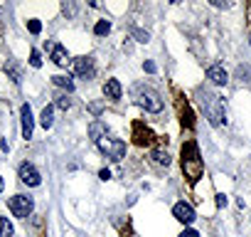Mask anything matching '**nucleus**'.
<instances>
[{
	"mask_svg": "<svg viewBox=\"0 0 251 237\" xmlns=\"http://www.w3.org/2000/svg\"><path fill=\"white\" fill-rule=\"evenodd\" d=\"M133 96H136V104H138V106H143V109H146V111H151V114H158V111L163 109V99H160L155 91L146 89V87H136Z\"/></svg>",
	"mask_w": 251,
	"mask_h": 237,
	"instance_id": "3",
	"label": "nucleus"
},
{
	"mask_svg": "<svg viewBox=\"0 0 251 237\" xmlns=\"http://www.w3.org/2000/svg\"><path fill=\"white\" fill-rule=\"evenodd\" d=\"M151 158H153L155 166H170V156H168V151H163V148H153V151H151Z\"/></svg>",
	"mask_w": 251,
	"mask_h": 237,
	"instance_id": "14",
	"label": "nucleus"
},
{
	"mask_svg": "<svg viewBox=\"0 0 251 237\" xmlns=\"http://www.w3.org/2000/svg\"><path fill=\"white\" fill-rule=\"evenodd\" d=\"M143 69H146L148 74H155V69H158V67H155V62H146V64H143Z\"/></svg>",
	"mask_w": 251,
	"mask_h": 237,
	"instance_id": "26",
	"label": "nucleus"
},
{
	"mask_svg": "<svg viewBox=\"0 0 251 237\" xmlns=\"http://www.w3.org/2000/svg\"><path fill=\"white\" fill-rule=\"evenodd\" d=\"M5 188V180H3V176H0V190H3Z\"/></svg>",
	"mask_w": 251,
	"mask_h": 237,
	"instance_id": "29",
	"label": "nucleus"
},
{
	"mask_svg": "<svg viewBox=\"0 0 251 237\" xmlns=\"http://www.w3.org/2000/svg\"><path fill=\"white\" fill-rule=\"evenodd\" d=\"M40 124H42V129H52V124H54V106H45L42 109Z\"/></svg>",
	"mask_w": 251,
	"mask_h": 237,
	"instance_id": "13",
	"label": "nucleus"
},
{
	"mask_svg": "<svg viewBox=\"0 0 251 237\" xmlns=\"http://www.w3.org/2000/svg\"><path fill=\"white\" fill-rule=\"evenodd\" d=\"M207 79H209L212 84H217V87H224V84L229 82V74H226V69H224V67L214 64V67H209V69H207Z\"/></svg>",
	"mask_w": 251,
	"mask_h": 237,
	"instance_id": "10",
	"label": "nucleus"
},
{
	"mask_svg": "<svg viewBox=\"0 0 251 237\" xmlns=\"http://www.w3.org/2000/svg\"><path fill=\"white\" fill-rule=\"evenodd\" d=\"M8 207H10V212L15 217H27L32 212V207H35V200L30 195H13L8 200Z\"/></svg>",
	"mask_w": 251,
	"mask_h": 237,
	"instance_id": "5",
	"label": "nucleus"
},
{
	"mask_svg": "<svg viewBox=\"0 0 251 237\" xmlns=\"http://www.w3.org/2000/svg\"><path fill=\"white\" fill-rule=\"evenodd\" d=\"M173 215L180 220V222H185V225H192L195 222V207L190 205V203H175V207H173Z\"/></svg>",
	"mask_w": 251,
	"mask_h": 237,
	"instance_id": "8",
	"label": "nucleus"
},
{
	"mask_svg": "<svg viewBox=\"0 0 251 237\" xmlns=\"http://www.w3.org/2000/svg\"><path fill=\"white\" fill-rule=\"evenodd\" d=\"M217 205H219V207H224V205H226V195H222V193H219V195H217Z\"/></svg>",
	"mask_w": 251,
	"mask_h": 237,
	"instance_id": "28",
	"label": "nucleus"
},
{
	"mask_svg": "<svg viewBox=\"0 0 251 237\" xmlns=\"http://www.w3.org/2000/svg\"><path fill=\"white\" fill-rule=\"evenodd\" d=\"M249 45H251V37H249Z\"/></svg>",
	"mask_w": 251,
	"mask_h": 237,
	"instance_id": "30",
	"label": "nucleus"
},
{
	"mask_svg": "<svg viewBox=\"0 0 251 237\" xmlns=\"http://www.w3.org/2000/svg\"><path fill=\"white\" fill-rule=\"evenodd\" d=\"M96 146H99V151H101L106 158H111V161H121V158L126 156V144H123L121 139L101 136V139L96 141Z\"/></svg>",
	"mask_w": 251,
	"mask_h": 237,
	"instance_id": "4",
	"label": "nucleus"
},
{
	"mask_svg": "<svg viewBox=\"0 0 251 237\" xmlns=\"http://www.w3.org/2000/svg\"><path fill=\"white\" fill-rule=\"evenodd\" d=\"M180 237H200V232H197V230H192V227H187V230H182V232H180Z\"/></svg>",
	"mask_w": 251,
	"mask_h": 237,
	"instance_id": "25",
	"label": "nucleus"
},
{
	"mask_svg": "<svg viewBox=\"0 0 251 237\" xmlns=\"http://www.w3.org/2000/svg\"><path fill=\"white\" fill-rule=\"evenodd\" d=\"M27 28H30V32H32V35H40V32H42V23H40V20H30V23H27Z\"/></svg>",
	"mask_w": 251,
	"mask_h": 237,
	"instance_id": "22",
	"label": "nucleus"
},
{
	"mask_svg": "<svg viewBox=\"0 0 251 237\" xmlns=\"http://www.w3.org/2000/svg\"><path fill=\"white\" fill-rule=\"evenodd\" d=\"M52 84H54V87H62V89H67V91H72V89H74V82H72V77H69V74H67V77H64V74L52 77Z\"/></svg>",
	"mask_w": 251,
	"mask_h": 237,
	"instance_id": "15",
	"label": "nucleus"
},
{
	"mask_svg": "<svg viewBox=\"0 0 251 237\" xmlns=\"http://www.w3.org/2000/svg\"><path fill=\"white\" fill-rule=\"evenodd\" d=\"M89 136H91L94 141H99L101 136H106V124H101V121H91V126H89Z\"/></svg>",
	"mask_w": 251,
	"mask_h": 237,
	"instance_id": "16",
	"label": "nucleus"
},
{
	"mask_svg": "<svg viewBox=\"0 0 251 237\" xmlns=\"http://www.w3.org/2000/svg\"><path fill=\"white\" fill-rule=\"evenodd\" d=\"M30 64H32V67H42V55H40L37 50L30 52Z\"/></svg>",
	"mask_w": 251,
	"mask_h": 237,
	"instance_id": "21",
	"label": "nucleus"
},
{
	"mask_svg": "<svg viewBox=\"0 0 251 237\" xmlns=\"http://www.w3.org/2000/svg\"><path fill=\"white\" fill-rule=\"evenodd\" d=\"M72 64H74V74H79L81 79H91V77H94V72H96V69H94V59H91V57H76Z\"/></svg>",
	"mask_w": 251,
	"mask_h": 237,
	"instance_id": "6",
	"label": "nucleus"
},
{
	"mask_svg": "<svg viewBox=\"0 0 251 237\" xmlns=\"http://www.w3.org/2000/svg\"><path fill=\"white\" fill-rule=\"evenodd\" d=\"M13 235H15V230H13L10 220L8 217H0V237H13Z\"/></svg>",
	"mask_w": 251,
	"mask_h": 237,
	"instance_id": "18",
	"label": "nucleus"
},
{
	"mask_svg": "<svg viewBox=\"0 0 251 237\" xmlns=\"http://www.w3.org/2000/svg\"><path fill=\"white\" fill-rule=\"evenodd\" d=\"M103 96L106 99H121V82L118 79H108L103 84Z\"/></svg>",
	"mask_w": 251,
	"mask_h": 237,
	"instance_id": "12",
	"label": "nucleus"
},
{
	"mask_svg": "<svg viewBox=\"0 0 251 237\" xmlns=\"http://www.w3.org/2000/svg\"><path fill=\"white\" fill-rule=\"evenodd\" d=\"M131 35H133L138 42H148V40H151V35H148V32H143V30H131Z\"/></svg>",
	"mask_w": 251,
	"mask_h": 237,
	"instance_id": "23",
	"label": "nucleus"
},
{
	"mask_svg": "<svg viewBox=\"0 0 251 237\" xmlns=\"http://www.w3.org/2000/svg\"><path fill=\"white\" fill-rule=\"evenodd\" d=\"M20 180L25 183V185H40L42 183V176H40V171L32 166V163H23L20 166Z\"/></svg>",
	"mask_w": 251,
	"mask_h": 237,
	"instance_id": "7",
	"label": "nucleus"
},
{
	"mask_svg": "<svg viewBox=\"0 0 251 237\" xmlns=\"http://www.w3.org/2000/svg\"><path fill=\"white\" fill-rule=\"evenodd\" d=\"M133 134H136V144H148V141L153 139L151 131L143 129V124H136V126H133Z\"/></svg>",
	"mask_w": 251,
	"mask_h": 237,
	"instance_id": "17",
	"label": "nucleus"
},
{
	"mask_svg": "<svg viewBox=\"0 0 251 237\" xmlns=\"http://www.w3.org/2000/svg\"><path fill=\"white\" fill-rule=\"evenodd\" d=\"M20 118H23V139H32V129H35V116L30 104H23L20 109Z\"/></svg>",
	"mask_w": 251,
	"mask_h": 237,
	"instance_id": "9",
	"label": "nucleus"
},
{
	"mask_svg": "<svg viewBox=\"0 0 251 237\" xmlns=\"http://www.w3.org/2000/svg\"><path fill=\"white\" fill-rule=\"evenodd\" d=\"M182 171H185V178L190 183H197L204 173V163L200 158V148L195 141H187L182 146Z\"/></svg>",
	"mask_w": 251,
	"mask_h": 237,
	"instance_id": "1",
	"label": "nucleus"
},
{
	"mask_svg": "<svg viewBox=\"0 0 251 237\" xmlns=\"http://www.w3.org/2000/svg\"><path fill=\"white\" fill-rule=\"evenodd\" d=\"M99 178H101V180H108V178H111V171H108V168L99 171Z\"/></svg>",
	"mask_w": 251,
	"mask_h": 237,
	"instance_id": "27",
	"label": "nucleus"
},
{
	"mask_svg": "<svg viewBox=\"0 0 251 237\" xmlns=\"http://www.w3.org/2000/svg\"><path fill=\"white\" fill-rule=\"evenodd\" d=\"M200 101H202V109H204V114H207L212 126H222L226 121V118H224V104H222V99L217 94L200 91Z\"/></svg>",
	"mask_w": 251,
	"mask_h": 237,
	"instance_id": "2",
	"label": "nucleus"
},
{
	"mask_svg": "<svg viewBox=\"0 0 251 237\" xmlns=\"http://www.w3.org/2000/svg\"><path fill=\"white\" fill-rule=\"evenodd\" d=\"M52 62L59 64V67H67V62H69V52H67L64 45H54V47H52Z\"/></svg>",
	"mask_w": 251,
	"mask_h": 237,
	"instance_id": "11",
	"label": "nucleus"
},
{
	"mask_svg": "<svg viewBox=\"0 0 251 237\" xmlns=\"http://www.w3.org/2000/svg\"><path fill=\"white\" fill-rule=\"evenodd\" d=\"M54 106H57V109H62V111H67V109L72 106V99H69L67 94H59V96H57V101H54Z\"/></svg>",
	"mask_w": 251,
	"mask_h": 237,
	"instance_id": "20",
	"label": "nucleus"
},
{
	"mask_svg": "<svg viewBox=\"0 0 251 237\" xmlns=\"http://www.w3.org/2000/svg\"><path fill=\"white\" fill-rule=\"evenodd\" d=\"M94 32H96L99 37L108 35V32H111V23H108V20H99V23H96V28H94Z\"/></svg>",
	"mask_w": 251,
	"mask_h": 237,
	"instance_id": "19",
	"label": "nucleus"
},
{
	"mask_svg": "<svg viewBox=\"0 0 251 237\" xmlns=\"http://www.w3.org/2000/svg\"><path fill=\"white\" fill-rule=\"evenodd\" d=\"M101 109H103V101H91V104H89V111H91L94 116H99Z\"/></svg>",
	"mask_w": 251,
	"mask_h": 237,
	"instance_id": "24",
	"label": "nucleus"
}]
</instances>
